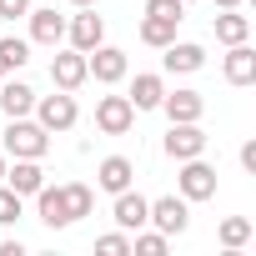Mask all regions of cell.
Here are the masks:
<instances>
[{
  "mask_svg": "<svg viewBox=\"0 0 256 256\" xmlns=\"http://www.w3.org/2000/svg\"><path fill=\"white\" fill-rule=\"evenodd\" d=\"M50 151V131L40 120H30V116H16L10 126H6V156H16V161H40Z\"/></svg>",
  "mask_w": 256,
  "mask_h": 256,
  "instance_id": "6da1fadb",
  "label": "cell"
},
{
  "mask_svg": "<svg viewBox=\"0 0 256 256\" xmlns=\"http://www.w3.org/2000/svg\"><path fill=\"white\" fill-rule=\"evenodd\" d=\"M36 120L46 126V131H70V126L80 120V106L70 90H56V96H36Z\"/></svg>",
  "mask_w": 256,
  "mask_h": 256,
  "instance_id": "7a4b0ae2",
  "label": "cell"
},
{
  "mask_svg": "<svg viewBox=\"0 0 256 256\" xmlns=\"http://www.w3.org/2000/svg\"><path fill=\"white\" fill-rule=\"evenodd\" d=\"M86 70H90V80H100V86H116V80H126V70H131V60H126V50L120 46H96V50H86Z\"/></svg>",
  "mask_w": 256,
  "mask_h": 256,
  "instance_id": "3957f363",
  "label": "cell"
},
{
  "mask_svg": "<svg viewBox=\"0 0 256 256\" xmlns=\"http://www.w3.org/2000/svg\"><path fill=\"white\" fill-rule=\"evenodd\" d=\"M146 226H156L161 236H181V231L191 226V201H186V196H156Z\"/></svg>",
  "mask_w": 256,
  "mask_h": 256,
  "instance_id": "277c9868",
  "label": "cell"
},
{
  "mask_svg": "<svg viewBox=\"0 0 256 256\" xmlns=\"http://www.w3.org/2000/svg\"><path fill=\"white\" fill-rule=\"evenodd\" d=\"M166 156H171V161L206 156V131H201V120H171V131H166Z\"/></svg>",
  "mask_w": 256,
  "mask_h": 256,
  "instance_id": "5b68a950",
  "label": "cell"
},
{
  "mask_svg": "<svg viewBox=\"0 0 256 256\" xmlns=\"http://www.w3.org/2000/svg\"><path fill=\"white\" fill-rule=\"evenodd\" d=\"M131 126H136V106L126 100V96H100V100H96V131L126 136Z\"/></svg>",
  "mask_w": 256,
  "mask_h": 256,
  "instance_id": "8992f818",
  "label": "cell"
},
{
  "mask_svg": "<svg viewBox=\"0 0 256 256\" xmlns=\"http://www.w3.org/2000/svg\"><path fill=\"white\" fill-rule=\"evenodd\" d=\"M66 40H70V50H80V56L106 40V20L96 16V6H80V16L66 20Z\"/></svg>",
  "mask_w": 256,
  "mask_h": 256,
  "instance_id": "52a82bcc",
  "label": "cell"
},
{
  "mask_svg": "<svg viewBox=\"0 0 256 256\" xmlns=\"http://www.w3.org/2000/svg\"><path fill=\"white\" fill-rule=\"evenodd\" d=\"M176 186H181V196H186V201H211V196H216V171H211L201 156H191V161H181Z\"/></svg>",
  "mask_w": 256,
  "mask_h": 256,
  "instance_id": "ba28073f",
  "label": "cell"
},
{
  "mask_svg": "<svg viewBox=\"0 0 256 256\" xmlns=\"http://www.w3.org/2000/svg\"><path fill=\"white\" fill-rule=\"evenodd\" d=\"M110 216H116V226L120 231H141L146 221H151V201L141 196V191H116V206H110Z\"/></svg>",
  "mask_w": 256,
  "mask_h": 256,
  "instance_id": "9c48e42d",
  "label": "cell"
},
{
  "mask_svg": "<svg viewBox=\"0 0 256 256\" xmlns=\"http://www.w3.org/2000/svg\"><path fill=\"white\" fill-rule=\"evenodd\" d=\"M50 80H56V90H80L86 80H90V70H86V56L80 50H60L56 60H50Z\"/></svg>",
  "mask_w": 256,
  "mask_h": 256,
  "instance_id": "30bf717a",
  "label": "cell"
},
{
  "mask_svg": "<svg viewBox=\"0 0 256 256\" xmlns=\"http://www.w3.org/2000/svg\"><path fill=\"white\" fill-rule=\"evenodd\" d=\"M166 56H161V66L171 70V76H191V70H201L206 66V50L196 46V40H171V46H161Z\"/></svg>",
  "mask_w": 256,
  "mask_h": 256,
  "instance_id": "8fae6325",
  "label": "cell"
},
{
  "mask_svg": "<svg viewBox=\"0 0 256 256\" xmlns=\"http://www.w3.org/2000/svg\"><path fill=\"white\" fill-rule=\"evenodd\" d=\"M221 76L231 86H251L256 80V50L241 40V46H226V60H221Z\"/></svg>",
  "mask_w": 256,
  "mask_h": 256,
  "instance_id": "7c38bea8",
  "label": "cell"
},
{
  "mask_svg": "<svg viewBox=\"0 0 256 256\" xmlns=\"http://www.w3.org/2000/svg\"><path fill=\"white\" fill-rule=\"evenodd\" d=\"M161 110H166V120H201L206 116V96L201 90H166Z\"/></svg>",
  "mask_w": 256,
  "mask_h": 256,
  "instance_id": "4fadbf2b",
  "label": "cell"
},
{
  "mask_svg": "<svg viewBox=\"0 0 256 256\" xmlns=\"http://www.w3.org/2000/svg\"><path fill=\"white\" fill-rule=\"evenodd\" d=\"M30 40L36 46H60L66 40V16H56V6H46V10L30 6Z\"/></svg>",
  "mask_w": 256,
  "mask_h": 256,
  "instance_id": "5bb4252c",
  "label": "cell"
},
{
  "mask_svg": "<svg viewBox=\"0 0 256 256\" xmlns=\"http://www.w3.org/2000/svg\"><path fill=\"white\" fill-rule=\"evenodd\" d=\"M131 181H136V166L126 161V156H106V161L96 166V186H100V191H110V196H116V191H126Z\"/></svg>",
  "mask_w": 256,
  "mask_h": 256,
  "instance_id": "9a60e30c",
  "label": "cell"
},
{
  "mask_svg": "<svg viewBox=\"0 0 256 256\" xmlns=\"http://www.w3.org/2000/svg\"><path fill=\"white\" fill-rule=\"evenodd\" d=\"M36 211H40V221H46L50 231L70 226V211H66V191H60V186H40V191H36Z\"/></svg>",
  "mask_w": 256,
  "mask_h": 256,
  "instance_id": "2e32d148",
  "label": "cell"
},
{
  "mask_svg": "<svg viewBox=\"0 0 256 256\" xmlns=\"http://www.w3.org/2000/svg\"><path fill=\"white\" fill-rule=\"evenodd\" d=\"M6 186H10L16 196H36V191L46 186L40 161H16V166H6Z\"/></svg>",
  "mask_w": 256,
  "mask_h": 256,
  "instance_id": "e0dca14e",
  "label": "cell"
},
{
  "mask_svg": "<svg viewBox=\"0 0 256 256\" xmlns=\"http://www.w3.org/2000/svg\"><path fill=\"white\" fill-rule=\"evenodd\" d=\"M161 96H166V80L146 70V76H136V80H131V96H126V100H131L136 110H161Z\"/></svg>",
  "mask_w": 256,
  "mask_h": 256,
  "instance_id": "ac0fdd59",
  "label": "cell"
},
{
  "mask_svg": "<svg viewBox=\"0 0 256 256\" xmlns=\"http://www.w3.org/2000/svg\"><path fill=\"white\" fill-rule=\"evenodd\" d=\"M0 110H6L10 120H16V116H30V110H36V90H30L26 80H6V86H0Z\"/></svg>",
  "mask_w": 256,
  "mask_h": 256,
  "instance_id": "d6986e66",
  "label": "cell"
},
{
  "mask_svg": "<svg viewBox=\"0 0 256 256\" xmlns=\"http://www.w3.org/2000/svg\"><path fill=\"white\" fill-rule=\"evenodd\" d=\"M246 36H251V20H246L241 10H221V16H216V40H221V46H241Z\"/></svg>",
  "mask_w": 256,
  "mask_h": 256,
  "instance_id": "ffe728a7",
  "label": "cell"
},
{
  "mask_svg": "<svg viewBox=\"0 0 256 256\" xmlns=\"http://www.w3.org/2000/svg\"><path fill=\"white\" fill-rule=\"evenodd\" d=\"M60 191H66V211H70V221H80V216L96 211V191H90L86 181H66Z\"/></svg>",
  "mask_w": 256,
  "mask_h": 256,
  "instance_id": "44dd1931",
  "label": "cell"
},
{
  "mask_svg": "<svg viewBox=\"0 0 256 256\" xmlns=\"http://www.w3.org/2000/svg\"><path fill=\"white\" fill-rule=\"evenodd\" d=\"M251 231H256V226H251L246 216H226V221L216 226V241H221L226 251H241V246L251 241Z\"/></svg>",
  "mask_w": 256,
  "mask_h": 256,
  "instance_id": "7402d4cb",
  "label": "cell"
},
{
  "mask_svg": "<svg viewBox=\"0 0 256 256\" xmlns=\"http://www.w3.org/2000/svg\"><path fill=\"white\" fill-rule=\"evenodd\" d=\"M26 60H30V40H20V36H6V40H0V76H16Z\"/></svg>",
  "mask_w": 256,
  "mask_h": 256,
  "instance_id": "603a6c76",
  "label": "cell"
},
{
  "mask_svg": "<svg viewBox=\"0 0 256 256\" xmlns=\"http://www.w3.org/2000/svg\"><path fill=\"white\" fill-rule=\"evenodd\" d=\"M176 26H181V20H161V16H146V20H141V40L161 50V46H171V40H176Z\"/></svg>",
  "mask_w": 256,
  "mask_h": 256,
  "instance_id": "cb8c5ba5",
  "label": "cell"
},
{
  "mask_svg": "<svg viewBox=\"0 0 256 256\" xmlns=\"http://www.w3.org/2000/svg\"><path fill=\"white\" fill-rule=\"evenodd\" d=\"M166 241H171V236H161V231H146V226H141V231L131 236V256H166Z\"/></svg>",
  "mask_w": 256,
  "mask_h": 256,
  "instance_id": "d4e9b609",
  "label": "cell"
},
{
  "mask_svg": "<svg viewBox=\"0 0 256 256\" xmlns=\"http://www.w3.org/2000/svg\"><path fill=\"white\" fill-rule=\"evenodd\" d=\"M96 251L100 256H131V231H106L96 241Z\"/></svg>",
  "mask_w": 256,
  "mask_h": 256,
  "instance_id": "484cf974",
  "label": "cell"
},
{
  "mask_svg": "<svg viewBox=\"0 0 256 256\" xmlns=\"http://www.w3.org/2000/svg\"><path fill=\"white\" fill-rule=\"evenodd\" d=\"M20 201H26V196H16L6 181H0V226H16V221H20Z\"/></svg>",
  "mask_w": 256,
  "mask_h": 256,
  "instance_id": "4316f807",
  "label": "cell"
},
{
  "mask_svg": "<svg viewBox=\"0 0 256 256\" xmlns=\"http://www.w3.org/2000/svg\"><path fill=\"white\" fill-rule=\"evenodd\" d=\"M146 16H161V20H181V16H186V0H146Z\"/></svg>",
  "mask_w": 256,
  "mask_h": 256,
  "instance_id": "83f0119b",
  "label": "cell"
},
{
  "mask_svg": "<svg viewBox=\"0 0 256 256\" xmlns=\"http://www.w3.org/2000/svg\"><path fill=\"white\" fill-rule=\"evenodd\" d=\"M30 16V0H0V20H20Z\"/></svg>",
  "mask_w": 256,
  "mask_h": 256,
  "instance_id": "f1b7e54d",
  "label": "cell"
},
{
  "mask_svg": "<svg viewBox=\"0 0 256 256\" xmlns=\"http://www.w3.org/2000/svg\"><path fill=\"white\" fill-rule=\"evenodd\" d=\"M241 171H251V176H256V141H246V146H241Z\"/></svg>",
  "mask_w": 256,
  "mask_h": 256,
  "instance_id": "f546056e",
  "label": "cell"
},
{
  "mask_svg": "<svg viewBox=\"0 0 256 256\" xmlns=\"http://www.w3.org/2000/svg\"><path fill=\"white\" fill-rule=\"evenodd\" d=\"M241 6V0H216V10H236Z\"/></svg>",
  "mask_w": 256,
  "mask_h": 256,
  "instance_id": "4dcf8cb0",
  "label": "cell"
},
{
  "mask_svg": "<svg viewBox=\"0 0 256 256\" xmlns=\"http://www.w3.org/2000/svg\"><path fill=\"white\" fill-rule=\"evenodd\" d=\"M6 166H10V161H6V151H0V181H6Z\"/></svg>",
  "mask_w": 256,
  "mask_h": 256,
  "instance_id": "1f68e13d",
  "label": "cell"
},
{
  "mask_svg": "<svg viewBox=\"0 0 256 256\" xmlns=\"http://www.w3.org/2000/svg\"><path fill=\"white\" fill-rule=\"evenodd\" d=\"M70 6H100V0H70Z\"/></svg>",
  "mask_w": 256,
  "mask_h": 256,
  "instance_id": "d6a6232c",
  "label": "cell"
},
{
  "mask_svg": "<svg viewBox=\"0 0 256 256\" xmlns=\"http://www.w3.org/2000/svg\"><path fill=\"white\" fill-rule=\"evenodd\" d=\"M186 6H191V0H186Z\"/></svg>",
  "mask_w": 256,
  "mask_h": 256,
  "instance_id": "836d02e7",
  "label": "cell"
}]
</instances>
